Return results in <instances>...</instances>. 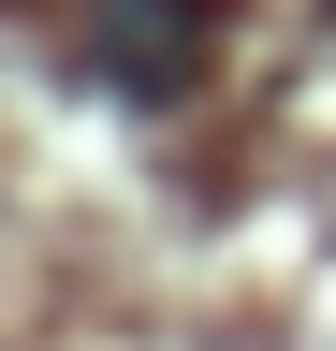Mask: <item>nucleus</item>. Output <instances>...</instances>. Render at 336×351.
<instances>
[{
  "label": "nucleus",
  "mask_w": 336,
  "mask_h": 351,
  "mask_svg": "<svg viewBox=\"0 0 336 351\" xmlns=\"http://www.w3.org/2000/svg\"><path fill=\"white\" fill-rule=\"evenodd\" d=\"M103 44H117V73H132V88H176L190 44H205V15H190V0H117Z\"/></svg>",
  "instance_id": "f257e3e1"
}]
</instances>
